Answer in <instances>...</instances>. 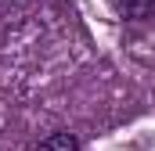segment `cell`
Instances as JSON below:
<instances>
[{"instance_id": "cell-1", "label": "cell", "mask_w": 155, "mask_h": 151, "mask_svg": "<svg viewBox=\"0 0 155 151\" xmlns=\"http://www.w3.org/2000/svg\"><path fill=\"white\" fill-rule=\"evenodd\" d=\"M112 7H116L123 18H144L155 7V0H112Z\"/></svg>"}, {"instance_id": "cell-2", "label": "cell", "mask_w": 155, "mask_h": 151, "mask_svg": "<svg viewBox=\"0 0 155 151\" xmlns=\"http://www.w3.org/2000/svg\"><path fill=\"white\" fill-rule=\"evenodd\" d=\"M36 151H79V140L72 133H51Z\"/></svg>"}]
</instances>
